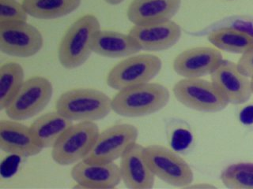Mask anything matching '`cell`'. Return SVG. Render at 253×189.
<instances>
[{"label":"cell","instance_id":"6da1fadb","mask_svg":"<svg viewBox=\"0 0 253 189\" xmlns=\"http://www.w3.org/2000/svg\"><path fill=\"white\" fill-rule=\"evenodd\" d=\"M169 98V92L164 85L145 83L119 91L112 99V109L121 116H146L164 108Z\"/></svg>","mask_w":253,"mask_h":189},{"label":"cell","instance_id":"7a4b0ae2","mask_svg":"<svg viewBox=\"0 0 253 189\" xmlns=\"http://www.w3.org/2000/svg\"><path fill=\"white\" fill-rule=\"evenodd\" d=\"M100 22L93 14H85L74 22L59 43L58 58L62 66L74 69L83 65L93 52L92 43Z\"/></svg>","mask_w":253,"mask_h":189},{"label":"cell","instance_id":"3957f363","mask_svg":"<svg viewBox=\"0 0 253 189\" xmlns=\"http://www.w3.org/2000/svg\"><path fill=\"white\" fill-rule=\"evenodd\" d=\"M55 110L72 122H94L113 110L112 99L97 89H71L58 98Z\"/></svg>","mask_w":253,"mask_h":189},{"label":"cell","instance_id":"277c9868","mask_svg":"<svg viewBox=\"0 0 253 189\" xmlns=\"http://www.w3.org/2000/svg\"><path fill=\"white\" fill-rule=\"evenodd\" d=\"M99 128L93 122L72 125L52 147L51 157L59 165L76 164L85 159L94 145Z\"/></svg>","mask_w":253,"mask_h":189},{"label":"cell","instance_id":"5b68a950","mask_svg":"<svg viewBox=\"0 0 253 189\" xmlns=\"http://www.w3.org/2000/svg\"><path fill=\"white\" fill-rule=\"evenodd\" d=\"M158 56L150 54L134 55L120 62L109 71L107 85L115 90L150 82L162 69Z\"/></svg>","mask_w":253,"mask_h":189},{"label":"cell","instance_id":"8992f818","mask_svg":"<svg viewBox=\"0 0 253 189\" xmlns=\"http://www.w3.org/2000/svg\"><path fill=\"white\" fill-rule=\"evenodd\" d=\"M52 93V85L45 77L28 79L5 110L6 115L15 121L33 118L49 103Z\"/></svg>","mask_w":253,"mask_h":189},{"label":"cell","instance_id":"52a82bcc","mask_svg":"<svg viewBox=\"0 0 253 189\" xmlns=\"http://www.w3.org/2000/svg\"><path fill=\"white\" fill-rule=\"evenodd\" d=\"M145 157L155 177L175 187L188 188L194 174L187 161L169 148L150 145L144 149Z\"/></svg>","mask_w":253,"mask_h":189},{"label":"cell","instance_id":"ba28073f","mask_svg":"<svg viewBox=\"0 0 253 189\" xmlns=\"http://www.w3.org/2000/svg\"><path fill=\"white\" fill-rule=\"evenodd\" d=\"M172 93L181 104L200 112H219L229 104L213 83L204 79H183L174 85Z\"/></svg>","mask_w":253,"mask_h":189},{"label":"cell","instance_id":"9c48e42d","mask_svg":"<svg viewBox=\"0 0 253 189\" xmlns=\"http://www.w3.org/2000/svg\"><path fill=\"white\" fill-rule=\"evenodd\" d=\"M41 32L27 22L0 23V50L18 58H30L43 47Z\"/></svg>","mask_w":253,"mask_h":189},{"label":"cell","instance_id":"30bf717a","mask_svg":"<svg viewBox=\"0 0 253 189\" xmlns=\"http://www.w3.org/2000/svg\"><path fill=\"white\" fill-rule=\"evenodd\" d=\"M138 131L130 124H119L111 126L99 132L93 148L85 159L96 162H112L126 152L131 144L136 142Z\"/></svg>","mask_w":253,"mask_h":189},{"label":"cell","instance_id":"8fae6325","mask_svg":"<svg viewBox=\"0 0 253 189\" xmlns=\"http://www.w3.org/2000/svg\"><path fill=\"white\" fill-rule=\"evenodd\" d=\"M213 85L229 103L244 104L251 98V80L241 73L237 64L223 60L211 74Z\"/></svg>","mask_w":253,"mask_h":189},{"label":"cell","instance_id":"7c38bea8","mask_svg":"<svg viewBox=\"0 0 253 189\" xmlns=\"http://www.w3.org/2000/svg\"><path fill=\"white\" fill-rule=\"evenodd\" d=\"M222 61L221 51L216 47H196L179 54L172 66L184 78H200L211 74Z\"/></svg>","mask_w":253,"mask_h":189},{"label":"cell","instance_id":"4fadbf2b","mask_svg":"<svg viewBox=\"0 0 253 189\" xmlns=\"http://www.w3.org/2000/svg\"><path fill=\"white\" fill-rule=\"evenodd\" d=\"M71 177L84 189H114L122 181L120 166L112 162L82 160L71 169Z\"/></svg>","mask_w":253,"mask_h":189},{"label":"cell","instance_id":"5bb4252c","mask_svg":"<svg viewBox=\"0 0 253 189\" xmlns=\"http://www.w3.org/2000/svg\"><path fill=\"white\" fill-rule=\"evenodd\" d=\"M129 35L141 50L162 51L173 47L181 36L180 26L172 21L134 26Z\"/></svg>","mask_w":253,"mask_h":189},{"label":"cell","instance_id":"9a60e30c","mask_svg":"<svg viewBox=\"0 0 253 189\" xmlns=\"http://www.w3.org/2000/svg\"><path fill=\"white\" fill-rule=\"evenodd\" d=\"M144 149L143 146L135 142L121 158V178L128 189H150L154 187L156 177L147 163Z\"/></svg>","mask_w":253,"mask_h":189},{"label":"cell","instance_id":"2e32d148","mask_svg":"<svg viewBox=\"0 0 253 189\" xmlns=\"http://www.w3.org/2000/svg\"><path fill=\"white\" fill-rule=\"evenodd\" d=\"M0 148L21 157L37 156L43 150L36 143L30 127L15 120L0 122Z\"/></svg>","mask_w":253,"mask_h":189},{"label":"cell","instance_id":"e0dca14e","mask_svg":"<svg viewBox=\"0 0 253 189\" xmlns=\"http://www.w3.org/2000/svg\"><path fill=\"white\" fill-rule=\"evenodd\" d=\"M181 0H133L127 8V18L134 26L167 22L177 14Z\"/></svg>","mask_w":253,"mask_h":189},{"label":"cell","instance_id":"ac0fdd59","mask_svg":"<svg viewBox=\"0 0 253 189\" xmlns=\"http://www.w3.org/2000/svg\"><path fill=\"white\" fill-rule=\"evenodd\" d=\"M93 52L104 57L121 59L135 55L140 47L129 34L99 30L92 43Z\"/></svg>","mask_w":253,"mask_h":189},{"label":"cell","instance_id":"d6986e66","mask_svg":"<svg viewBox=\"0 0 253 189\" xmlns=\"http://www.w3.org/2000/svg\"><path fill=\"white\" fill-rule=\"evenodd\" d=\"M72 125V121L55 110L37 118L30 128L36 143L43 149L52 148L62 134Z\"/></svg>","mask_w":253,"mask_h":189},{"label":"cell","instance_id":"ffe728a7","mask_svg":"<svg viewBox=\"0 0 253 189\" xmlns=\"http://www.w3.org/2000/svg\"><path fill=\"white\" fill-rule=\"evenodd\" d=\"M208 40L213 47L229 53L243 55L253 47V35L236 28H221L211 32Z\"/></svg>","mask_w":253,"mask_h":189},{"label":"cell","instance_id":"44dd1931","mask_svg":"<svg viewBox=\"0 0 253 189\" xmlns=\"http://www.w3.org/2000/svg\"><path fill=\"white\" fill-rule=\"evenodd\" d=\"M29 15L42 20L55 19L77 10L81 0H23Z\"/></svg>","mask_w":253,"mask_h":189},{"label":"cell","instance_id":"7402d4cb","mask_svg":"<svg viewBox=\"0 0 253 189\" xmlns=\"http://www.w3.org/2000/svg\"><path fill=\"white\" fill-rule=\"evenodd\" d=\"M24 69L18 63H5L0 68V110H6L23 85Z\"/></svg>","mask_w":253,"mask_h":189},{"label":"cell","instance_id":"603a6c76","mask_svg":"<svg viewBox=\"0 0 253 189\" xmlns=\"http://www.w3.org/2000/svg\"><path fill=\"white\" fill-rule=\"evenodd\" d=\"M225 187L233 189H253V163L229 165L221 174Z\"/></svg>","mask_w":253,"mask_h":189},{"label":"cell","instance_id":"cb8c5ba5","mask_svg":"<svg viewBox=\"0 0 253 189\" xmlns=\"http://www.w3.org/2000/svg\"><path fill=\"white\" fill-rule=\"evenodd\" d=\"M28 15L17 0H0V23L27 22Z\"/></svg>","mask_w":253,"mask_h":189},{"label":"cell","instance_id":"d4e9b609","mask_svg":"<svg viewBox=\"0 0 253 189\" xmlns=\"http://www.w3.org/2000/svg\"><path fill=\"white\" fill-rule=\"evenodd\" d=\"M237 65L239 70L246 77H253V47L242 55Z\"/></svg>","mask_w":253,"mask_h":189},{"label":"cell","instance_id":"484cf974","mask_svg":"<svg viewBox=\"0 0 253 189\" xmlns=\"http://www.w3.org/2000/svg\"><path fill=\"white\" fill-rule=\"evenodd\" d=\"M124 0H105V2L107 3L110 4V5H118V4L121 3Z\"/></svg>","mask_w":253,"mask_h":189},{"label":"cell","instance_id":"4316f807","mask_svg":"<svg viewBox=\"0 0 253 189\" xmlns=\"http://www.w3.org/2000/svg\"><path fill=\"white\" fill-rule=\"evenodd\" d=\"M192 187V188H213V186H211V185H194V186H188V188Z\"/></svg>","mask_w":253,"mask_h":189},{"label":"cell","instance_id":"83f0119b","mask_svg":"<svg viewBox=\"0 0 253 189\" xmlns=\"http://www.w3.org/2000/svg\"><path fill=\"white\" fill-rule=\"evenodd\" d=\"M251 86H252V92H253V77L251 78Z\"/></svg>","mask_w":253,"mask_h":189}]
</instances>
